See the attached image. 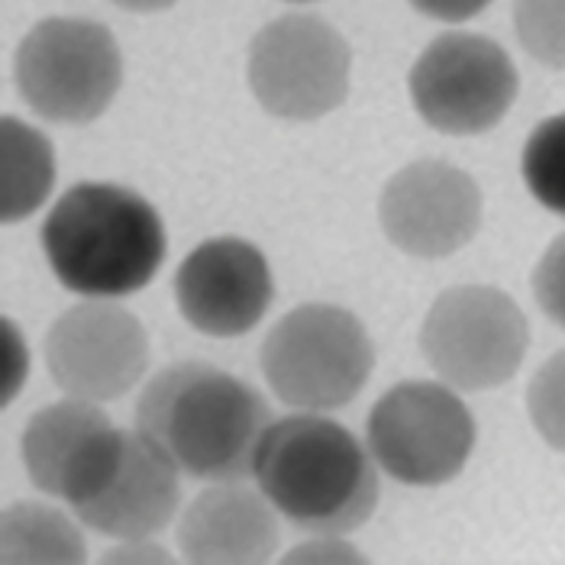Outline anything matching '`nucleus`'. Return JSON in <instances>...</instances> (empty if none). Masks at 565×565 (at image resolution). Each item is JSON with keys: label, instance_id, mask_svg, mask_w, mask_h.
Returning a JSON list of instances; mask_svg holds the SVG:
<instances>
[{"label": "nucleus", "instance_id": "nucleus-1", "mask_svg": "<svg viewBox=\"0 0 565 565\" xmlns=\"http://www.w3.org/2000/svg\"><path fill=\"white\" fill-rule=\"evenodd\" d=\"M136 424L178 472L204 481H239L253 476L271 411L243 379L204 362H181L146 385Z\"/></svg>", "mask_w": 565, "mask_h": 565}, {"label": "nucleus", "instance_id": "nucleus-2", "mask_svg": "<svg viewBox=\"0 0 565 565\" xmlns=\"http://www.w3.org/2000/svg\"><path fill=\"white\" fill-rule=\"evenodd\" d=\"M159 211L130 188L85 181L68 188L43 223L52 275L85 298H127L142 291L166 259Z\"/></svg>", "mask_w": 565, "mask_h": 565}, {"label": "nucleus", "instance_id": "nucleus-3", "mask_svg": "<svg viewBox=\"0 0 565 565\" xmlns=\"http://www.w3.org/2000/svg\"><path fill=\"white\" fill-rule=\"evenodd\" d=\"M253 476L281 518L317 533L359 530L379 508V476L362 443L310 411L265 427Z\"/></svg>", "mask_w": 565, "mask_h": 565}, {"label": "nucleus", "instance_id": "nucleus-4", "mask_svg": "<svg viewBox=\"0 0 565 565\" xmlns=\"http://www.w3.org/2000/svg\"><path fill=\"white\" fill-rule=\"evenodd\" d=\"M375 349L347 307L301 305L285 313L262 343L268 388L298 411H337L365 388Z\"/></svg>", "mask_w": 565, "mask_h": 565}, {"label": "nucleus", "instance_id": "nucleus-5", "mask_svg": "<svg viewBox=\"0 0 565 565\" xmlns=\"http://www.w3.org/2000/svg\"><path fill=\"white\" fill-rule=\"evenodd\" d=\"M124 85L114 33L87 17H49L17 49V87L52 124H90Z\"/></svg>", "mask_w": 565, "mask_h": 565}, {"label": "nucleus", "instance_id": "nucleus-6", "mask_svg": "<svg viewBox=\"0 0 565 565\" xmlns=\"http://www.w3.org/2000/svg\"><path fill=\"white\" fill-rule=\"evenodd\" d=\"M530 347L523 310L498 288L459 285L430 307L420 349L436 375L459 392H491L511 382Z\"/></svg>", "mask_w": 565, "mask_h": 565}, {"label": "nucleus", "instance_id": "nucleus-7", "mask_svg": "<svg viewBox=\"0 0 565 565\" xmlns=\"http://www.w3.org/2000/svg\"><path fill=\"white\" fill-rule=\"evenodd\" d=\"M369 449L394 481L434 488L466 469L476 420L449 385L401 382L369 414Z\"/></svg>", "mask_w": 565, "mask_h": 565}, {"label": "nucleus", "instance_id": "nucleus-8", "mask_svg": "<svg viewBox=\"0 0 565 565\" xmlns=\"http://www.w3.org/2000/svg\"><path fill=\"white\" fill-rule=\"evenodd\" d=\"M246 75L253 97L271 117L317 120L347 100L352 52L327 20L288 13L256 33Z\"/></svg>", "mask_w": 565, "mask_h": 565}, {"label": "nucleus", "instance_id": "nucleus-9", "mask_svg": "<svg viewBox=\"0 0 565 565\" xmlns=\"http://www.w3.org/2000/svg\"><path fill=\"white\" fill-rule=\"evenodd\" d=\"M407 87L424 124L446 136H479L508 117L521 82L494 40L443 33L414 62Z\"/></svg>", "mask_w": 565, "mask_h": 565}, {"label": "nucleus", "instance_id": "nucleus-10", "mask_svg": "<svg viewBox=\"0 0 565 565\" xmlns=\"http://www.w3.org/2000/svg\"><path fill=\"white\" fill-rule=\"evenodd\" d=\"M45 365L68 397L114 401L139 385L149 340L130 310L104 301L65 310L45 337Z\"/></svg>", "mask_w": 565, "mask_h": 565}, {"label": "nucleus", "instance_id": "nucleus-11", "mask_svg": "<svg viewBox=\"0 0 565 565\" xmlns=\"http://www.w3.org/2000/svg\"><path fill=\"white\" fill-rule=\"evenodd\" d=\"M379 220L394 246L414 259H446L469 246L481 226V191L472 174L420 159L382 191Z\"/></svg>", "mask_w": 565, "mask_h": 565}, {"label": "nucleus", "instance_id": "nucleus-12", "mask_svg": "<svg viewBox=\"0 0 565 565\" xmlns=\"http://www.w3.org/2000/svg\"><path fill=\"white\" fill-rule=\"evenodd\" d=\"M178 466L146 434L120 430L100 472L68 504L75 518L104 536L139 543L178 511Z\"/></svg>", "mask_w": 565, "mask_h": 565}, {"label": "nucleus", "instance_id": "nucleus-13", "mask_svg": "<svg viewBox=\"0 0 565 565\" xmlns=\"http://www.w3.org/2000/svg\"><path fill=\"white\" fill-rule=\"evenodd\" d=\"M271 271L259 249L236 236L201 243L174 275L181 317L204 337H243L271 305Z\"/></svg>", "mask_w": 565, "mask_h": 565}, {"label": "nucleus", "instance_id": "nucleus-14", "mask_svg": "<svg viewBox=\"0 0 565 565\" xmlns=\"http://www.w3.org/2000/svg\"><path fill=\"white\" fill-rule=\"evenodd\" d=\"M178 543L191 563H265L278 550V521L265 494L223 481L184 511Z\"/></svg>", "mask_w": 565, "mask_h": 565}, {"label": "nucleus", "instance_id": "nucleus-15", "mask_svg": "<svg viewBox=\"0 0 565 565\" xmlns=\"http://www.w3.org/2000/svg\"><path fill=\"white\" fill-rule=\"evenodd\" d=\"M107 424L110 417L97 407V401L85 397H68L43 407L23 430V466L30 481L45 494L58 498L62 481L82 456L87 439Z\"/></svg>", "mask_w": 565, "mask_h": 565}, {"label": "nucleus", "instance_id": "nucleus-16", "mask_svg": "<svg viewBox=\"0 0 565 565\" xmlns=\"http://www.w3.org/2000/svg\"><path fill=\"white\" fill-rule=\"evenodd\" d=\"M0 146H3V220L17 223L36 214L45 204L55 184V156H52V142L43 132L17 117H3Z\"/></svg>", "mask_w": 565, "mask_h": 565}, {"label": "nucleus", "instance_id": "nucleus-17", "mask_svg": "<svg viewBox=\"0 0 565 565\" xmlns=\"http://www.w3.org/2000/svg\"><path fill=\"white\" fill-rule=\"evenodd\" d=\"M3 563H85V536L62 511L13 504L0 521Z\"/></svg>", "mask_w": 565, "mask_h": 565}, {"label": "nucleus", "instance_id": "nucleus-18", "mask_svg": "<svg viewBox=\"0 0 565 565\" xmlns=\"http://www.w3.org/2000/svg\"><path fill=\"white\" fill-rule=\"evenodd\" d=\"M521 174L540 207L565 217V114L533 127L523 146Z\"/></svg>", "mask_w": 565, "mask_h": 565}, {"label": "nucleus", "instance_id": "nucleus-19", "mask_svg": "<svg viewBox=\"0 0 565 565\" xmlns=\"http://www.w3.org/2000/svg\"><path fill=\"white\" fill-rule=\"evenodd\" d=\"M514 30L536 62L565 68V0H514Z\"/></svg>", "mask_w": 565, "mask_h": 565}, {"label": "nucleus", "instance_id": "nucleus-20", "mask_svg": "<svg viewBox=\"0 0 565 565\" xmlns=\"http://www.w3.org/2000/svg\"><path fill=\"white\" fill-rule=\"evenodd\" d=\"M526 411L540 439L565 452V349L533 375L526 392Z\"/></svg>", "mask_w": 565, "mask_h": 565}, {"label": "nucleus", "instance_id": "nucleus-21", "mask_svg": "<svg viewBox=\"0 0 565 565\" xmlns=\"http://www.w3.org/2000/svg\"><path fill=\"white\" fill-rule=\"evenodd\" d=\"M533 298L540 310L565 330V233L550 243L533 268Z\"/></svg>", "mask_w": 565, "mask_h": 565}, {"label": "nucleus", "instance_id": "nucleus-22", "mask_svg": "<svg viewBox=\"0 0 565 565\" xmlns=\"http://www.w3.org/2000/svg\"><path fill=\"white\" fill-rule=\"evenodd\" d=\"M488 3L491 0H411L414 10H420L424 17L443 20V23H466V20L479 17Z\"/></svg>", "mask_w": 565, "mask_h": 565}, {"label": "nucleus", "instance_id": "nucleus-23", "mask_svg": "<svg viewBox=\"0 0 565 565\" xmlns=\"http://www.w3.org/2000/svg\"><path fill=\"white\" fill-rule=\"evenodd\" d=\"M124 10H132V13H156V10H169L178 0H110Z\"/></svg>", "mask_w": 565, "mask_h": 565}, {"label": "nucleus", "instance_id": "nucleus-24", "mask_svg": "<svg viewBox=\"0 0 565 565\" xmlns=\"http://www.w3.org/2000/svg\"><path fill=\"white\" fill-rule=\"evenodd\" d=\"M295 3H301V0H295Z\"/></svg>", "mask_w": 565, "mask_h": 565}]
</instances>
